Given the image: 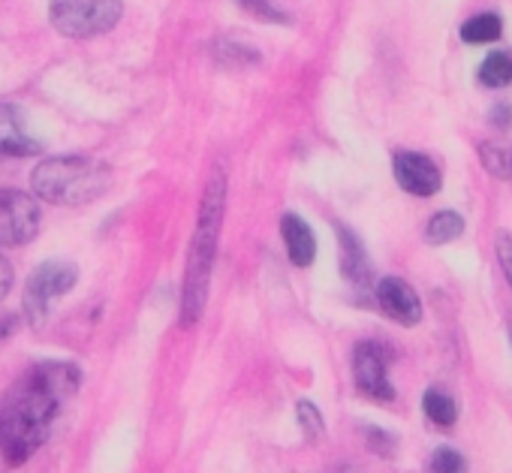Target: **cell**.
Listing matches in <instances>:
<instances>
[{"label":"cell","instance_id":"cell-21","mask_svg":"<svg viewBox=\"0 0 512 473\" xmlns=\"http://www.w3.org/2000/svg\"><path fill=\"white\" fill-rule=\"evenodd\" d=\"M497 260H500L503 275H506V281L512 287V239H509V235H500V239H497Z\"/></svg>","mask_w":512,"mask_h":473},{"label":"cell","instance_id":"cell-5","mask_svg":"<svg viewBox=\"0 0 512 473\" xmlns=\"http://www.w3.org/2000/svg\"><path fill=\"white\" fill-rule=\"evenodd\" d=\"M79 281V269L70 266V263H43L31 281H28V290H25V314L34 326H43L55 299H61L64 293H70Z\"/></svg>","mask_w":512,"mask_h":473},{"label":"cell","instance_id":"cell-10","mask_svg":"<svg viewBox=\"0 0 512 473\" xmlns=\"http://www.w3.org/2000/svg\"><path fill=\"white\" fill-rule=\"evenodd\" d=\"M37 151H40V145L25 133L19 109L13 103H0V154L25 157V154H37Z\"/></svg>","mask_w":512,"mask_h":473},{"label":"cell","instance_id":"cell-12","mask_svg":"<svg viewBox=\"0 0 512 473\" xmlns=\"http://www.w3.org/2000/svg\"><path fill=\"white\" fill-rule=\"evenodd\" d=\"M338 242H341V272H344V278L353 281L356 287H365L371 281V260H368L362 242L347 226H338Z\"/></svg>","mask_w":512,"mask_h":473},{"label":"cell","instance_id":"cell-25","mask_svg":"<svg viewBox=\"0 0 512 473\" xmlns=\"http://www.w3.org/2000/svg\"><path fill=\"white\" fill-rule=\"evenodd\" d=\"M509 115H512V112H509V106H503V112H500V109H494V112H491V121H494V124H500V130H503V127L509 124Z\"/></svg>","mask_w":512,"mask_h":473},{"label":"cell","instance_id":"cell-13","mask_svg":"<svg viewBox=\"0 0 512 473\" xmlns=\"http://www.w3.org/2000/svg\"><path fill=\"white\" fill-rule=\"evenodd\" d=\"M461 232H464L461 214H455V211H440V214H434V217L428 220L425 239H428V245H449V242L458 239Z\"/></svg>","mask_w":512,"mask_h":473},{"label":"cell","instance_id":"cell-18","mask_svg":"<svg viewBox=\"0 0 512 473\" xmlns=\"http://www.w3.org/2000/svg\"><path fill=\"white\" fill-rule=\"evenodd\" d=\"M238 4L247 10V13H253L256 19H263V22H275V25H287L290 19L272 4V0H238Z\"/></svg>","mask_w":512,"mask_h":473},{"label":"cell","instance_id":"cell-3","mask_svg":"<svg viewBox=\"0 0 512 473\" xmlns=\"http://www.w3.org/2000/svg\"><path fill=\"white\" fill-rule=\"evenodd\" d=\"M34 193L55 205H85L109 187V166L88 157H49L31 175Z\"/></svg>","mask_w":512,"mask_h":473},{"label":"cell","instance_id":"cell-19","mask_svg":"<svg viewBox=\"0 0 512 473\" xmlns=\"http://www.w3.org/2000/svg\"><path fill=\"white\" fill-rule=\"evenodd\" d=\"M431 470H437V473H458V470H464V458L452 446H440L431 455Z\"/></svg>","mask_w":512,"mask_h":473},{"label":"cell","instance_id":"cell-8","mask_svg":"<svg viewBox=\"0 0 512 473\" xmlns=\"http://www.w3.org/2000/svg\"><path fill=\"white\" fill-rule=\"evenodd\" d=\"M395 178L413 196H434L443 187V175H440L437 163L416 151L395 154Z\"/></svg>","mask_w":512,"mask_h":473},{"label":"cell","instance_id":"cell-9","mask_svg":"<svg viewBox=\"0 0 512 473\" xmlns=\"http://www.w3.org/2000/svg\"><path fill=\"white\" fill-rule=\"evenodd\" d=\"M377 302L386 311V317H392L401 326H416L422 320V302L416 290L401 278H383L377 284Z\"/></svg>","mask_w":512,"mask_h":473},{"label":"cell","instance_id":"cell-24","mask_svg":"<svg viewBox=\"0 0 512 473\" xmlns=\"http://www.w3.org/2000/svg\"><path fill=\"white\" fill-rule=\"evenodd\" d=\"M10 287H13V269L4 257H0V299L10 293Z\"/></svg>","mask_w":512,"mask_h":473},{"label":"cell","instance_id":"cell-2","mask_svg":"<svg viewBox=\"0 0 512 473\" xmlns=\"http://www.w3.org/2000/svg\"><path fill=\"white\" fill-rule=\"evenodd\" d=\"M226 211V175L217 169L205 187L202 205H199V220H196V235L190 245V260H187V278H184V305L181 317L184 323H196L205 311L208 299V281H211V266L217 257V235Z\"/></svg>","mask_w":512,"mask_h":473},{"label":"cell","instance_id":"cell-1","mask_svg":"<svg viewBox=\"0 0 512 473\" xmlns=\"http://www.w3.org/2000/svg\"><path fill=\"white\" fill-rule=\"evenodd\" d=\"M82 386L73 362L34 365L0 404V455L10 467L25 464L49 437L64 401Z\"/></svg>","mask_w":512,"mask_h":473},{"label":"cell","instance_id":"cell-16","mask_svg":"<svg viewBox=\"0 0 512 473\" xmlns=\"http://www.w3.org/2000/svg\"><path fill=\"white\" fill-rule=\"evenodd\" d=\"M500 31H503L500 16H494V13H482V16L470 19V22L461 28V40H464V43H491V40H497V37H500Z\"/></svg>","mask_w":512,"mask_h":473},{"label":"cell","instance_id":"cell-22","mask_svg":"<svg viewBox=\"0 0 512 473\" xmlns=\"http://www.w3.org/2000/svg\"><path fill=\"white\" fill-rule=\"evenodd\" d=\"M368 437H371V449H377L380 455H392L395 452V443L386 431H377V428H368Z\"/></svg>","mask_w":512,"mask_h":473},{"label":"cell","instance_id":"cell-11","mask_svg":"<svg viewBox=\"0 0 512 473\" xmlns=\"http://www.w3.org/2000/svg\"><path fill=\"white\" fill-rule=\"evenodd\" d=\"M281 235H284V245H287V254H290L293 266L308 269L314 263V257H317V242H314L311 226L299 214H287L284 223H281Z\"/></svg>","mask_w":512,"mask_h":473},{"label":"cell","instance_id":"cell-6","mask_svg":"<svg viewBox=\"0 0 512 473\" xmlns=\"http://www.w3.org/2000/svg\"><path fill=\"white\" fill-rule=\"evenodd\" d=\"M40 205L22 190H0V248L28 245L40 232Z\"/></svg>","mask_w":512,"mask_h":473},{"label":"cell","instance_id":"cell-14","mask_svg":"<svg viewBox=\"0 0 512 473\" xmlns=\"http://www.w3.org/2000/svg\"><path fill=\"white\" fill-rule=\"evenodd\" d=\"M422 410H425V416H428L434 425H440V428H449V425H455V419H458V404H455L443 389H428L425 398H422Z\"/></svg>","mask_w":512,"mask_h":473},{"label":"cell","instance_id":"cell-17","mask_svg":"<svg viewBox=\"0 0 512 473\" xmlns=\"http://www.w3.org/2000/svg\"><path fill=\"white\" fill-rule=\"evenodd\" d=\"M296 413H299V425H302L305 437L308 440H320L323 437V416H320V410L311 401H299Z\"/></svg>","mask_w":512,"mask_h":473},{"label":"cell","instance_id":"cell-23","mask_svg":"<svg viewBox=\"0 0 512 473\" xmlns=\"http://www.w3.org/2000/svg\"><path fill=\"white\" fill-rule=\"evenodd\" d=\"M16 329H19V320L13 314H7V311H0V344H4Z\"/></svg>","mask_w":512,"mask_h":473},{"label":"cell","instance_id":"cell-20","mask_svg":"<svg viewBox=\"0 0 512 473\" xmlns=\"http://www.w3.org/2000/svg\"><path fill=\"white\" fill-rule=\"evenodd\" d=\"M482 160H485L488 172H494V175H506V169H509L506 157L494 145H482Z\"/></svg>","mask_w":512,"mask_h":473},{"label":"cell","instance_id":"cell-4","mask_svg":"<svg viewBox=\"0 0 512 473\" xmlns=\"http://www.w3.org/2000/svg\"><path fill=\"white\" fill-rule=\"evenodd\" d=\"M52 25L64 37H97L118 25L121 0H52Z\"/></svg>","mask_w":512,"mask_h":473},{"label":"cell","instance_id":"cell-7","mask_svg":"<svg viewBox=\"0 0 512 473\" xmlns=\"http://www.w3.org/2000/svg\"><path fill=\"white\" fill-rule=\"evenodd\" d=\"M392 350L380 341H362L353 350V380L356 386L377 398V401H392L395 386L389 383V365H392Z\"/></svg>","mask_w":512,"mask_h":473},{"label":"cell","instance_id":"cell-15","mask_svg":"<svg viewBox=\"0 0 512 473\" xmlns=\"http://www.w3.org/2000/svg\"><path fill=\"white\" fill-rule=\"evenodd\" d=\"M479 79L488 85V88H503L512 82V58L506 52H491L482 67H479Z\"/></svg>","mask_w":512,"mask_h":473}]
</instances>
